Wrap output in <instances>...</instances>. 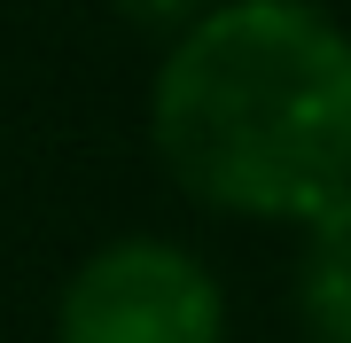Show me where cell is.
<instances>
[{
  "instance_id": "3",
  "label": "cell",
  "mask_w": 351,
  "mask_h": 343,
  "mask_svg": "<svg viewBox=\"0 0 351 343\" xmlns=\"http://www.w3.org/2000/svg\"><path fill=\"white\" fill-rule=\"evenodd\" d=\"M297 312L320 343H351V195L304 218V266H297Z\"/></svg>"
},
{
  "instance_id": "1",
  "label": "cell",
  "mask_w": 351,
  "mask_h": 343,
  "mask_svg": "<svg viewBox=\"0 0 351 343\" xmlns=\"http://www.w3.org/2000/svg\"><path fill=\"white\" fill-rule=\"evenodd\" d=\"M149 140L211 211L320 218L351 195V31L320 0H211L156 63Z\"/></svg>"
},
{
  "instance_id": "4",
  "label": "cell",
  "mask_w": 351,
  "mask_h": 343,
  "mask_svg": "<svg viewBox=\"0 0 351 343\" xmlns=\"http://www.w3.org/2000/svg\"><path fill=\"white\" fill-rule=\"evenodd\" d=\"M110 8L125 16L133 31H156V39H180V31H188V24H195L203 8H211V0H110Z\"/></svg>"
},
{
  "instance_id": "2",
  "label": "cell",
  "mask_w": 351,
  "mask_h": 343,
  "mask_svg": "<svg viewBox=\"0 0 351 343\" xmlns=\"http://www.w3.org/2000/svg\"><path fill=\"white\" fill-rule=\"evenodd\" d=\"M219 335L226 296L211 266L156 234L94 250L55 312V343H219Z\"/></svg>"
}]
</instances>
